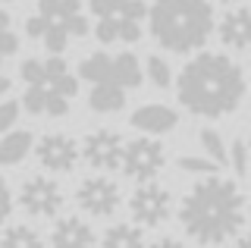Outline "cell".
Instances as JSON below:
<instances>
[{"mask_svg": "<svg viewBox=\"0 0 251 248\" xmlns=\"http://www.w3.org/2000/svg\"><path fill=\"white\" fill-rule=\"evenodd\" d=\"M148 75H151V82L157 85V88H170L173 82V73H170V63L163 57H148Z\"/></svg>", "mask_w": 251, "mask_h": 248, "instance_id": "cell-25", "label": "cell"}, {"mask_svg": "<svg viewBox=\"0 0 251 248\" xmlns=\"http://www.w3.org/2000/svg\"><path fill=\"white\" fill-rule=\"evenodd\" d=\"M113 82L120 85V88H138L141 85V63L135 53H120V57H113Z\"/></svg>", "mask_w": 251, "mask_h": 248, "instance_id": "cell-19", "label": "cell"}, {"mask_svg": "<svg viewBox=\"0 0 251 248\" xmlns=\"http://www.w3.org/2000/svg\"><path fill=\"white\" fill-rule=\"evenodd\" d=\"M100 248H145V232L135 223H116L104 232Z\"/></svg>", "mask_w": 251, "mask_h": 248, "instance_id": "cell-18", "label": "cell"}, {"mask_svg": "<svg viewBox=\"0 0 251 248\" xmlns=\"http://www.w3.org/2000/svg\"><path fill=\"white\" fill-rule=\"evenodd\" d=\"M214 3H223V6H229V3H235V0H214Z\"/></svg>", "mask_w": 251, "mask_h": 248, "instance_id": "cell-39", "label": "cell"}, {"mask_svg": "<svg viewBox=\"0 0 251 248\" xmlns=\"http://www.w3.org/2000/svg\"><path fill=\"white\" fill-rule=\"evenodd\" d=\"M94 35H98L100 44H113V41H116V19H98Z\"/></svg>", "mask_w": 251, "mask_h": 248, "instance_id": "cell-33", "label": "cell"}, {"mask_svg": "<svg viewBox=\"0 0 251 248\" xmlns=\"http://www.w3.org/2000/svg\"><path fill=\"white\" fill-rule=\"evenodd\" d=\"M176 167L182 170V173H195V176H214L217 173V164L207 157H195V154H182V157L176 160Z\"/></svg>", "mask_w": 251, "mask_h": 248, "instance_id": "cell-22", "label": "cell"}, {"mask_svg": "<svg viewBox=\"0 0 251 248\" xmlns=\"http://www.w3.org/2000/svg\"><path fill=\"white\" fill-rule=\"evenodd\" d=\"M88 107L94 113H116L126 107V91L116 82H104V85H94L91 95H88Z\"/></svg>", "mask_w": 251, "mask_h": 248, "instance_id": "cell-16", "label": "cell"}, {"mask_svg": "<svg viewBox=\"0 0 251 248\" xmlns=\"http://www.w3.org/2000/svg\"><path fill=\"white\" fill-rule=\"evenodd\" d=\"M129 211H132V220H135L138 229L141 226L151 229V226H160L170 217L173 198L160 182H138V189L132 192V198H129Z\"/></svg>", "mask_w": 251, "mask_h": 248, "instance_id": "cell-5", "label": "cell"}, {"mask_svg": "<svg viewBox=\"0 0 251 248\" xmlns=\"http://www.w3.org/2000/svg\"><path fill=\"white\" fill-rule=\"evenodd\" d=\"M19 204L31 217H53V214L63 211L66 195H63L60 182L47 179V176H35V179H28L19 189Z\"/></svg>", "mask_w": 251, "mask_h": 248, "instance_id": "cell-6", "label": "cell"}, {"mask_svg": "<svg viewBox=\"0 0 251 248\" xmlns=\"http://www.w3.org/2000/svg\"><path fill=\"white\" fill-rule=\"evenodd\" d=\"M167 164V151L160 142L154 138H135V142L123 145V157H120V170L123 176L135 182H154V176Z\"/></svg>", "mask_w": 251, "mask_h": 248, "instance_id": "cell-4", "label": "cell"}, {"mask_svg": "<svg viewBox=\"0 0 251 248\" xmlns=\"http://www.w3.org/2000/svg\"><path fill=\"white\" fill-rule=\"evenodd\" d=\"M226 160L232 164L235 176H245L248 173V145H245V138H235L232 148L226 151Z\"/></svg>", "mask_w": 251, "mask_h": 248, "instance_id": "cell-26", "label": "cell"}, {"mask_svg": "<svg viewBox=\"0 0 251 248\" xmlns=\"http://www.w3.org/2000/svg\"><path fill=\"white\" fill-rule=\"evenodd\" d=\"M53 248H94V229L82 217H63L50 232Z\"/></svg>", "mask_w": 251, "mask_h": 248, "instance_id": "cell-12", "label": "cell"}, {"mask_svg": "<svg viewBox=\"0 0 251 248\" xmlns=\"http://www.w3.org/2000/svg\"><path fill=\"white\" fill-rule=\"evenodd\" d=\"M44 113L53 116V120H60V116L69 113V100H63L60 95H53V91L44 88Z\"/></svg>", "mask_w": 251, "mask_h": 248, "instance_id": "cell-29", "label": "cell"}, {"mask_svg": "<svg viewBox=\"0 0 251 248\" xmlns=\"http://www.w3.org/2000/svg\"><path fill=\"white\" fill-rule=\"evenodd\" d=\"M44 85H50V82H57L60 75H66L69 73V66H66V60L63 57H50V60H44Z\"/></svg>", "mask_w": 251, "mask_h": 248, "instance_id": "cell-31", "label": "cell"}, {"mask_svg": "<svg viewBox=\"0 0 251 248\" xmlns=\"http://www.w3.org/2000/svg\"><path fill=\"white\" fill-rule=\"evenodd\" d=\"M31 132L28 129H16V132H6L0 138V167H16L28 157L31 151Z\"/></svg>", "mask_w": 251, "mask_h": 248, "instance_id": "cell-15", "label": "cell"}, {"mask_svg": "<svg viewBox=\"0 0 251 248\" xmlns=\"http://www.w3.org/2000/svg\"><path fill=\"white\" fill-rule=\"evenodd\" d=\"M16 120H19V104L16 100H3L0 104V132H10L16 126Z\"/></svg>", "mask_w": 251, "mask_h": 248, "instance_id": "cell-32", "label": "cell"}, {"mask_svg": "<svg viewBox=\"0 0 251 248\" xmlns=\"http://www.w3.org/2000/svg\"><path fill=\"white\" fill-rule=\"evenodd\" d=\"M22 107H25L31 116L44 113V85H28L25 95H22Z\"/></svg>", "mask_w": 251, "mask_h": 248, "instance_id": "cell-28", "label": "cell"}, {"mask_svg": "<svg viewBox=\"0 0 251 248\" xmlns=\"http://www.w3.org/2000/svg\"><path fill=\"white\" fill-rule=\"evenodd\" d=\"M44 28H47V22H44L41 16H31V19L25 22V35H28V38H41Z\"/></svg>", "mask_w": 251, "mask_h": 248, "instance_id": "cell-35", "label": "cell"}, {"mask_svg": "<svg viewBox=\"0 0 251 248\" xmlns=\"http://www.w3.org/2000/svg\"><path fill=\"white\" fill-rule=\"evenodd\" d=\"M248 22H251L248 6H235L232 13H226V16L220 19V41L232 50H248V41H251Z\"/></svg>", "mask_w": 251, "mask_h": 248, "instance_id": "cell-14", "label": "cell"}, {"mask_svg": "<svg viewBox=\"0 0 251 248\" xmlns=\"http://www.w3.org/2000/svg\"><path fill=\"white\" fill-rule=\"evenodd\" d=\"M0 248H44V239L38 236V229L31 226H10L0 236Z\"/></svg>", "mask_w": 251, "mask_h": 248, "instance_id": "cell-20", "label": "cell"}, {"mask_svg": "<svg viewBox=\"0 0 251 248\" xmlns=\"http://www.w3.org/2000/svg\"><path fill=\"white\" fill-rule=\"evenodd\" d=\"M129 123L145 135H163V132H173V129L179 126V113L170 110V107H163V104H145L132 113Z\"/></svg>", "mask_w": 251, "mask_h": 248, "instance_id": "cell-11", "label": "cell"}, {"mask_svg": "<svg viewBox=\"0 0 251 248\" xmlns=\"http://www.w3.org/2000/svg\"><path fill=\"white\" fill-rule=\"evenodd\" d=\"M88 10L98 19H116L120 22H141L148 16L145 0H88Z\"/></svg>", "mask_w": 251, "mask_h": 248, "instance_id": "cell-13", "label": "cell"}, {"mask_svg": "<svg viewBox=\"0 0 251 248\" xmlns=\"http://www.w3.org/2000/svg\"><path fill=\"white\" fill-rule=\"evenodd\" d=\"M176 95L179 104L192 116L220 120V116L239 110L242 98H245V73L226 53L201 50L176 75Z\"/></svg>", "mask_w": 251, "mask_h": 248, "instance_id": "cell-1", "label": "cell"}, {"mask_svg": "<svg viewBox=\"0 0 251 248\" xmlns=\"http://www.w3.org/2000/svg\"><path fill=\"white\" fill-rule=\"evenodd\" d=\"M19 75H22V82L25 85H44V66H41V60H25L19 69Z\"/></svg>", "mask_w": 251, "mask_h": 248, "instance_id": "cell-30", "label": "cell"}, {"mask_svg": "<svg viewBox=\"0 0 251 248\" xmlns=\"http://www.w3.org/2000/svg\"><path fill=\"white\" fill-rule=\"evenodd\" d=\"M201 148L207 151V160H214L217 167L226 164V145H223V138H220L217 129H204L201 132Z\"/></svg>", "mask_w": 251, "mask_h": 248, "instance_id": "cell-21", "label": "cell"}, {"mask_svg": "<svg viewBox=\"0 0 251 248\" xmlns=\"http://www.w3.org/2000/svg\"><path fill=\"white\" fill-rule=\"evenodd\" d=\"M123 138L113 129H94L85 135L78 157H85V164L94 170H120V157H123Z\"/></svg>", "mask_w": 251, "mask_h": 248, "instance_id": "cell-8", "label": "cell"}, {"mask_svg": "<svg viewBox=\"0 0 251 248\" xmlns=\"http://www.w3.org/2000/svg\"><path fill=\"white\" fill-rule=\"evenodd\" d=\"M148 22L154 41L173 53L201 50L217 25L210 0H154L148 10Z\"/></svg>", "mask_w": 251, "mask_h": 248, "instance_id": "cell-3", "label": "cell"}, {"mask_svg": "<svg viewBox=\"0 0 251 248\" xmlns=\"http://www.w3.org/2000/svg\"><path fill=\"white\" fill-rule=\"evenodd\" d=\"M44 22H47V19H44ZM41 38H44V48L50 50L53 57H60V53L66 50V44H69V35L63 32L60 25H53V22H47V28H44V35H41Z\"/></svg>", "mask_w": 251, "mask_h": 248, "instance_id": "cell-24", "label": "cell"}, {"mask_svg": "<svg viewBox=\"0 0 251 248\" xmlns=\"http://www.w3.org/2000/svg\"><path fill=\"white\" fill-rule=\"evenodd\" d=\"M47 91H53V95H60L63 100H73L78 95V79L73 73H66V75H60L57 82H50V85H44Z\"/></svg>", "mask_w": 251, "mask_h": 248, "instance_id": "cell-27", "label": "cell"}, {"mask_svg": "<svg viewBox=\"0 0 251 248\" xmlns=\"http://www.w3.org/2000/svg\"><path fill=\"white\" fill-rule=\"evenodd\" d=\"M6 91H10V79H6V75H0V95H6Z\"/></svg>", "mask_w": 251, "mask_h": 248, "instance_id": "cell-37", "label": "cell"}, {"mask_svg": "<svg viewBox=\"0 0 251 248\" xmlns=\"http://www.w3.org/2000/svg\"><path fill=\"white\" fill-rule=\"evenodd\" d=\"M148 248H185V245L179 242V239H173V236H160L157 242H151Z\"/></svg>", "mask_w": 251, "mask_h": 248, "instance_id": "cell-36", "label": "cell"}, {"mask_svg": "<svg viewBox=\"0 0 251 248\" xmlns=\"http://www.w3.org/2000/svg\"><path fill=\"white\" fill-rule=\"evenodd\" d=\"M38 16L60 25L73 38H85L91 32L88 19L82 16V0H38Z\"/></svg>", "mask_w": 251, "mask_h": 248, "instance_id": "cell-9", "label": "cell"}, {"mask_svg": "<svg viewBox=\"0 0 251 248\" xmlns=\"http://www.w3.org/2000/svg\"><path fill=\"white\" fill-rule=\"evenodd\" d=\"M179 220L198 245H223L245 226V195L226 176H201L179 204Z\"/></svg>", "mask_w": 251, "mask_h": 248, "instance_id": "cell-2", "label": "cell"}, {"mask_svg": "<svg viewBox=\"0 0 251 248\" xmlns=\"http://www.w3.org/2000/svg\"><path fill=\"white\" fill-rule=\"evenodd\" d=\"M120 185L107 176H88L75 192V201L88 217H110L120 211Z\"/></svg>", "mask_w": 251, "mask_h": 248, "instance_id": "cell-7", "label": "cell"}, {"mask_svg": "<svg viewBox=\"0 0 251 248\" xmlns=\"http://www.w3.org/2000/svg\"><path fill=\"white\" fill-rule=\"evenodd\" d=\"M75 79H85L91 85H104V82H113V57H107L104 50H94L91 57H85L78 63V75Z\"/></svg>", "mask_w": 251, "mask_h": 248, "instance_id": "cell-17", "label": "cell"}, {"mask_svg": "<svg viewBox=\"0 0 251 248\" xmlns=\"http://www.w3.org/2000/svg\"><path fill=\"white\" fill-rule=\"evenodd\" d=\"M35 154H38V160H41V167L53 170V173H69V170L78 164V145L69 135H60V132L44 135L41 142H38Z\"/></svg>", "mask_w": 251, "mask_h": 248, "instance_id": "cell-10", "label": "cell"}, {"mask_svg": "<svg viewBox=\"0 0 251 248\" xmlns=\"http://www.w3.org/2000/svg\"><path fill=\"white\" fill-rule=\"evenodd\" d=\"M10 13L0 10V63H3V57H13L16 50H19V38H16V32L10 28Z\"/></svg>", "mask_w": 251, "mask_h": 248, "instance_id": "cell-23", "label": "cell"}, {"mask_svg": "<svg viewBox=\"0 0 251 248\" xmlns=\"http://www.w3.org/2000/svg\"><path fill=\"white\" fill-rule=\"evenodd\" d=\"M10 211H13V192H10V185H6V179L0 176V223H6Z\"/></svg>", "mask_w": 251, "mask_h": 248, "instance_id": "cell-34", "label": "cell"}, {"mask_svg": "<svg viewBox=\"0 0 251 248\" xmlns=\"http://www.w3.org/2000/svg\"><path fill=\"white\" fill-rule=\"evenodd\" d=\"M235 248H251V242H248V232H245V236H239V242H235Z\"/></svg>", "mask_w": 251, "mask_h": 248, "instance_id": "cell-38", "label": "cell"}]
</instances>
